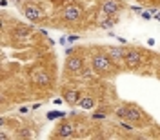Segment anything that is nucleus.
<instances>
[{
  "label": "nucleus",
  "mask_w": 160,
  "mask_h": 140,
  "mask_svg": "<svg viewBox=\"0 0 160 140\" xmlns=\"http://www.w3.org/2000/svg\"><path fill=\"white\" fill-rule=\"evenodd\" d=\"M33 80H35V84H38L40 88H48L51 84V78L49 75L46 73V71H35V75H33Z\"/></svg>",
  "instance_id": "5"
},
{
  "label": "nucleus",
  "mask_w": 160,
  "mask_h": 140,
  "mask_svg": "<svg viewBox=\"0 0 160 140\" xmlns=\"http://www.w3.org/2000/svg\"><path fill=\"white\" fill-rule=\"evenodd\" d=\"M102 11L109 17V15H115L117 11H118V4H117V0H106L104 4H102Z\"/></svg>",
  "instance_id": "7"
},
{
  "label": "nucleus",
  "mask_w": 160,
  "mask_h": 140,
  "mask_svg": "<svg viewBox=\"0 0 160 140\" xmlns=\"http://www.w3.org/2000/svg\"><path fill=\"white\" fill-rule=\"evenodd\" d=\"M57 117H62V115H58V113H49V118H51V120L57 118Z\"/></svg>",
  "instance_id": "16"
},
{
  "label": "nucleus",
  "mask_w": 160,
  "mask_h": 140,
  "mask_svg": "<svg viewBox=\"0 0 160 140\" xmlns=\"http://www.w3.org/2000/svg\"><path fill=\"white\" fill-rule=\"evenodd\" d=\"M126 111H128V108H120V109L117 111V117H120V118H126Z\"/></svg>",
  "instance_id": "13"
},
{
  "label": "nucleus",
  "mask_w": 160,
  "mask_h": 140,
  "mask_svg": "<svg viewBox=\"0 0 160 140\" xmlns=\"http://www.w3.org/2000/svg\"><path fill=\"white\" fill-rule=\"evenodd\" d=\"M126 62H128V66L129 68H138L140 66V62H142V57H140V53L138 51H126Z\"/></svg>",
  "instance_id": "4"
},
{
  "label": "nucleus",
  "mask_w": 160,
  "mask_h": 140,
  "mask_svg": "<svg viewBox=\"0 0 160 140\" xmlns=\"http://www.w3.org/2000/svg\"><path fill=\"white\" fill-rule=\"evenodd\" d=\"M64 97H66V102H69V104H77V102L80 100V95H78L77 89H68Z\"/></svg>",
  "instance_id": "11"
},
{
  "label": "nucleus",
  "mask_w": 160,
  "mask_h": 140,
  "mask_svg": "<svg viewBox=\"0 0 160 140\" xmlns=\"http://www.w3.org/2000/svg\"><path fill=\"white\" fill-rule=\"evenodd\" d=\"M93 68L97 71H100V73H104V71H108L111 68V64H109V57L106 55H95L93 57Z\"/></svg>",
  "instance_id": "1"
},
{
  "label": "nucleus",
  "mask_w": 160,
  "mask_h": 140,
  "mask_svg": "<svg viewBox=\"0 0 160 140\" xmlns=\"http://www.w3.org/2000/svg\"><path fill=\"white\" fill-rule=\"evenodd\" d=\"M80 15H82V11H80L78 6H68V8L64 9V18L68 20V22H75V20H78Z\"/></svg>",
  "instance_id": "3"
},
{
  "label": "nucleus",
  "mask_w": 160,
  "mask_h": 140,
  "mask_svg": "<svg viewBox=\"0 0 160 140\" xmlns=\"http://www.w3.org/2000/svg\"><path fill=\"white\" fill-rule=\"evenodd\" d=\"M20 137H24V138H29V137H31L29 129H22V133H20Z\"/></svg>",
  "instance_id": "15"
},
{
  "label": "nucleus",
  "mask_w": 160,
  "mask_h": 140,
  "mask_svg": "<svg viewBox=\"0 0 160 140\" xmlns=\"http://www.w3.org/2000/svg\"><path fill=\"white\" fill-rule=\"evenodd\" d=\"M24 13H26V17H28L31 22H38V20L44 18V13H42V9H40V8H37V6H26Z\"/></svg>",
  "instance_id": "2"
},
{
  "label": "nucleus",
  "mask_w": 160,
  "mask_h": 140,
  "mask_svg": "<svg viewBox=\"0 0 160 140\" xmlns=\"http://www.w3.org/2000/svg\"><path fill=\"white\" fill-rule=\"evenodd\" d=\"M57 131H58V137H62V138H68V137H71V135H73L75 128H73L71 124H62Z\"/></svg>",
  "instance_id": "10"
},
{
  "label": "nucleus",
  "mask_w": 160,
  "mask_h": 140,
  "mask_svg": "<svg viewBox=\"0 0 160 140\" xmlns=\"http://www.w3.org/2000/svg\"><path fill=\"white\" fill-rule=\"evenodd\" d=\"M80 108H84V109H89V108H93V98L91 97H84V98L78 100Z\"/></svg>",
  "instance_id": "12"
},
{
  "label": "nucleus",
  "mask_w": 160,
  "mask_h": 140,
  "mask_svg": "<svg viewBox=\"0 0 160 140\" xmlns=\"http://www.w3.org/2000/svg\"><path fill=\"white\" fill-rule=\"evenodd\" d=\"M66 68H68V71H80L82 69V58H78V57H69V58L66 60Z\"/></svg>",
  "instance_id": "6"
},
{
  "label": "nucleus",
  "mask_w": 160,
  "mask_h": 140,
  "mask_svg": "<svg viewBox=\"0 0 160 140\" xmlns=\"http://www.w3.org/2000/svg\"><path fill=\"white\" fill-rule=\"evenodd\" d=\"M113 26V22L111 20H106V22H100V28H111Z\"/></svg>",
  "instance_id": "14"
},
{
  "label": "nucleus",
  "mask_w": 160,
  "mask_h": 140,
  "mask_svg": "<svg viewBox=\"0 0 160 140\" xmlns=\"http://www.w3.org/2000/svg\"><path fill=\"white\" fill-rule=\"evenodd\" d=\"M126 118L128 120H133V122H138L142 118V113H140L137 108H133V106H128V111H126Z\"/></svg>",
  "instance_id": "9"
},
{
  "label": "nucleus",
  "mask_w": 160,
  "mask_h": 140,
  "mask_svg": "<svg viewBox=\"0 0 160 140\" xmlns=\"http://www.w3.org/2000/svg\"><path fill=\"white\" fill-rule=\"evenodd\" d=\"M108 57H109V60H122L126 57V51L120 49V48H109L108 49Z\"/></svg>",
  "instance_id": "8"
}]
</instances>
